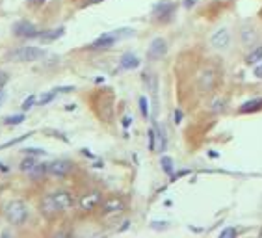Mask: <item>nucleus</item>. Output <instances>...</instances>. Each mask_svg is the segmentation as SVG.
Returning a JSON list of instances; mask_svg holds the SVG:
<instances>
[{
    "label": "nucleus",
    "instance_id": "nucleus-1",
    "mask_svg": "<svg viewBox=\"0 0 262 238\" xmlns=\"http://www.w3.org/2000/svg\"><path fill=\"white\" fill-rule=\"evenodd\" d=\"M75 205V199L69 192L65 190H60V192L48 193L41 199V212L45 216H56L60 212H65L69 210L71 207Z\"/></svg>",
    "mask_w": 262,
    "mask_h": 238
},
{
    "label": "nucleus",
    "instance_id": "nucleus-2",
    "mask_svg": "<svg viewBox=\"0 0 262 238\" xmlns=\"http://www.w3.org/2000/svg\"><path fill=\"white\" fill-rule=\"evenodd\" d=\"M43 56H45V50H43V48L26 45V47H17V48H13L11 52H8V60L9 62L30 63V62L39 60V58H43Z\"/></svg>",
    "mask_w": 262,
    "mask_h": 238
},
{
    "label": "nucleus",
    "instance_id": "nucleus-3",
    "mask_svg": "<svg viewBox=\"0 0 262 238\" xmlns=\"http://www.w3.org/2000/svg\"><path fill=\"white\" fill-rule=\"evenodd\" d=\"M28 214H30V210L23 201H11L6 205V218L11 225H23L28 220Z\"/></svg>",
    "mask_w": 262,
    "mask_h": 238
},
{
    "label": "nucleus",
    "instance_id": "nucleus-4",
    "mask_svg": "<svg viewBox=\"0 0 262 238\" xmlns=\"http://www.w3.org/2000/svg\"><path fill=\"white\" fill-rule=\"evenodd\" d=\"M11 32H13L15 38H26V39L39 38V34H41V30H38V26L28 23V21H17V23L13 24Z\"/></svg>",
    "mask_w": 262,
    "mask_h": 238
},
{
    "label": "nucleus",
    "instance_id": "nucleus-5",
    "mask_svg": "<svg viewBox=\"0 0 262 238\" xmlns=\"http://www.w3.org/2000/svg\"><path fill=\"white\" fill-rule=\"evenodd\" d=\"M100 205H102V193L100 192L86 193V195H82V199L78 201V207H80V210H84V212H91V210H95Z\"/></svg>",
    "mask_w": 262,
    "mask_h": 238
},
{
    "label": "nucleus",
    "instance_id": "nucleus-6",
    "mask_svg": "<svg viewBox=\"0 0 262 238\" xmlns=\"http://www.w3.org/2000/svg\"><path fill=\"white\" fill-rule=\"evenodd\" d=\"M166 52H168V43H166V39L156 38V39H153L151 45H149L147 58H149V60H160L162 56H166Z\"/></svg>",
    "mask_w": 262,
    "mask_h": 238
},
{
    "label": "nucleus",
    "instance_id": "nucleus-7",
    "mask_svg": "<svg viewBox=\"0 0 262 238\" xmlns=\"http://www.w3.org/2000/svg\"><path fill=\"white\" fill-rule=\"evenodd\" d=\"M73 164L69 160H54L48 164V173L54 177H65L71 173Z\"/></svg>",
    "mask_w": 262,
    "mask_h": 238
},
{
    "label": "nucleus",
    "instance_id": "nucleus-8",
    "mask_svg": "<svg viewBox=\"0 0 262 238\" xmlns=\"http://www.w3.org/2000/svg\"><path fill=\"white\" fill-rule=\"evenodd\" d=\"M210 43H212L214 48H225V47H229V43H231V34H229L227 28H219V30H216L212 34Z\"/></svg>",
    "mask_w": 262,
    "mask_h": 238
},
{
    "label": "nucleus",
    "instance_id": "nucleus-9",
    "mask_svg": "<svg viewBox=\"0 0 262 238\" xmlns=\"http://www.w3.org/2000/svg\"><path fill=\"white\" fill-rule=\"evenodd\" d=\"M117 34L116 30L110 32V34H102V36H99V38L93 41L91 45H89V48H95V50H99V48H110V47L114 45L117 41Z\"/></svg>",
    "mask_w": 262,
    "mask_h": 238
},
{
    "label": "nucleus",
    "instance_id": "nucleus-10",
    "mask_svg": "<svg viewBox=\"0 0 262 238\" xmlns=\"http://www.w3.org/2000/svg\"><path fill=\"white\" fill-rule=\"evenodd\" d=\"M121 210H125V201L121 197H110L102 203V214H117Z\"/></svg>",
    "mask_w": 262,
    "mask_h": 238
},
{
    "label": "nucleus",
    "instance_id": "nucleus-11",
    "mask_svg": "<svg viewBox=\"0 0 262 238\" xmlns=\"http://www.w3.org/2000/svg\"><path fill=\"white\" fill-rule=\"evenodd\" d=\"M173 11H175V4H171V2H160V4H156L153 9L154 17H156L158 21H168V19L173 15Z\"/></svg>",
    "mask_w": 262,
    "mask_h": 238
},
{
    "label": "nucleus",
    "instance_id": "nucleus-12",
    "mask_svg": "<svg viewBox=\"0 0 262 238\" xmlns=\"http://www.w3.org/2000/svg\"><path fill=\"white\" fill-rule=\"evenodd\" d=\"M119 65H121V69H138V67H139V58L136 56V54L127 52V54H123V56H121Z\"/></svg>",
    "mask_w": 262,
    "mask_h": 238
},
{
    "label": "nucleus",
    "instance_id": "nucleus-13",
    "mask_svg": "<svg viewBox=\"0 0 262 238\" xmlns=\"http://www.w3.org/2000/svg\"><path fill=\"white\" fill-rule=\"evenodd\" d=\"M65 28L63 26H58V28H52V30H43L39 34V39L43 41V43H50V41H56L58 38H62Z\"/></svg>",
    "mask_w": 262,
    "mask_h": 238
},
{
    "label": "nucleus",
    "instance_id": "nucleus-14",
    "mask_svg": "<svg viewBox=\"0 0 262 238\" xmlns=\"http://www.w3.org/2000/svg\"><path fill=\"white\" fill-rule=\"evenodd\" d=\"M199 82H201V90H205V92H208V90H212V86H214V82H216V77H214V71H203L199 77Z\"/></svg>",
    "mask_w": 262,
    "mask_h": 238
},
{
    "label": "nucleus",
    "instance_id": "nucleus-15",
    "mask_svg": "<svg viewBox=\"0 0 262 238\" xmlns=\"http://www.w3.org/2000/svg\"><path fill=\"white\" fill-rule=\"evenodd\" d=\"M255 41H257V34L249 24H246L242 28V43H244V47H251L255 45Z\"/></svg>",
    "mask_w": 262,
    "mask_h": 238
},
{
    "label": "nucleus",
    "instance_id": "nucleus-16",
    "mask_svg": "<svg viewBox=\"0 0 262 238\" xmlns=\"http://www.w3.org/2000/svg\"><path fill=\"white\" fill-rule=\"evenodd\" d=\"M262 110V99H253V100H247L240 106V112L242 114H249V112H259Z\"/></svg>",
    "mask_w": 262,
    "mask_h": 238
},
{
    "label": "nucleus",
    "instance_id": "nucleus-17",
    "mask_svg": "<svg viewBox=\"0 0 262 238\" xmlns=\"http://www.w3.org/2000/svg\"><path fill=\"white\" fill-rule=\"evenodd\" d=\"M259 62H262V45L253 48L251 52L247 54V58H246L247 65H255V63H259Z\"/></svg>",
    "mask_w": 262,
    "mask_h": 238
},
{
    "label": "nucleus",
    "instance_id": "nucleus-18",
    "mask_svg": "<svg viewBox=\"0 0 262 238\" xmlns=\"http://www.w3.org/2000/svg\"><path fill=\"white\" fill-rule=\"evenodd\" d=\"M38 166V162H36V158H32V156H28V158H24L23 162H21V171H26V173H30L32 169Z\"/></svg>",
    "mask_w": 262,
    "mask_h": 238
},
{
    "label": "nucleus",
    "instance_id": "nucleus-19",
    "mask_svg": "<svg viewBox=\"0 0 262 238\" xmlns=\"http://www.w3.org/2000/svg\"><path fill=\"white\" fill-rule=\"evenodd\" d=\"M56 95H58V92H56V90H52V92L45 93V95H41V97H39V100H38L39 106H45V104H48V102H52Z\"/></svg>",
    "mask_w": 262,
    "mask_h": 238
},
{
    "label": "nucleus",
    "instance_id": "nucleus-20",
    "mask_svg": "<svg viewBox=\"0 0 262 238\" xmlns=\"http://www.w3.org/2000/svg\"><path fill=\"white\" fill-rule=\"evenodd\" d=\"M154 132H156V138H158V151L166 149V138H164V132L158 125H154Z\"/></svg>",
    "mask_w": 262,
    "mask_h": 238
},
{
    "label": "nucleus",
    "instance_id": "nucleus-21",
    "mask_svg": "<svg viewBox=\"0 0 262 238\" xmlns=\"http://www.w3.org/2000/svg\"><path fill=\"white\" fill-rule=\"evenodd\" d=\"M23 121H24V115H23V114L8 115V117L4 119V123H6V125H21Z\"/></svg>",
    "mask_w": 262,
    "mask_h": 238
},
{
    "label": "nucleus",
    "instance_id": "nucleus-22",
    "mask_svg": "<svg viewBox=\"0 0 262 238\" xmlns=\"http://www.w3.org/2000/svg\"><path fill=\"white\" fill-rule=\"evenodd\" d=\"M160 164H162V169L166 171V173H168V175H171V173H173V160H171L170 156H162Z\"/></svg>",
    "mask_w": 262,
    "mask_h": 238
},
{
    "label": "nucleus",
    "instance_id": "nucleus-23",
    "mask_svg": "<svg viewBox=\"0 0 262 238\" xmlns=\"http://www.w3.org/2000/svg\"><path fill=\"white\" fill-rule=\"evenodd\" d=\"M36 102H38V97H36V95L26 97V99H24V102H23V110H24V112H28V110H30V108L34 106Z\"/></svg>",
    "mask_w": 262,
    "mask_h": 238
},
{
    "label": "nucleus",
    "instance_id": "nucleus-24",
    "mask_svg": "<svg viewBox=\"0 0 262 238\" xmlns=\"http://www.w3.org/2000/svg\"><path fill=\"white\" fill-rule=\"evenodd\" d=\"M139 108H141V114H143V117H149V100H147V97H139Z\"/></svg>",
    "mask_w": 262,
    "mask_h": 238
},
{
    "label": "nucleus",
    "instance_id": "nucleus-25",
    "mask_svg": "<svg viewBox=\"0 0 262 238\" xmlns=\"http://www.w3.org/2000/svg\"><path fill=\"white\" fill-rule=\"evenodd\" d=\"M236 235H238V231L234 229V227H227V229H223L219 233V237L221 238H234Z\"/></svg>",
    "mask_w": 262,
    "mask_h": 238
},
{
    "label": "nucleus",
    "instance_id": "nucleus-26",
    "mask_svg": "<svg viewBox=\"0 0 262 238\" xmlns=\"http://www.w3.org/2000/svg\"><path fill=\"white\" fill-rule=\"evenodd\" d=\"M149 151H156V132H154V129L149 131Z\"/></svg>",
    "mask_w": 262,
    "mask_h": 238
},
{
    "label": "nucleus",
    "instance_id": "nucleus-27",
    "mask_svg": "<svg viewBox=\"0 0 262 238\" xmlns=\"http://www.w3.org/2000/svg\"><path fill=\"white\" fill-rule=\"evenodd\" d=\"M28 136H32V134H24V136H19V138L11 140V142H8V143H4V145H0V151H2V149H6V147L15 145V143H19V142H23V140H26V138H28Z\"/></svg>",
    "mask_w": 262,
    "mask_h": 238
},
{
    "label": "nucleus",
    "instance_id": "nucleus-28",
    "mask_svg": "<svg viewBox=\"0 0 262 238\" xmlns=\"http://www.w3.org/2000/svg\"><path fill=\"white\" fill-rule=\"evenodd\" d=\"M26 154H38V156H45V151L43 149H24Z\"/></svg>",
    "mask_w": 262,
    "mask_h": 238
},
{
    "label": "nucleus",
    "instance_id": "nucleus-29",
    "mask_svg": "<svg viewBox=\"0 0 262 238\" xmlns=\"http://www.w3.org/2000/svg\"><path fill=\"white\" fill-rule=\"evenodd\" d=\"M253 75H255V77H257V78H262V63H259V65L255 67Z\"/></svg>",
    "mask_w": 262,
    "mask_h": 238
},
{
    "label": "nucleus",
    "instance_id": "nucleus-30",
    "mask_svg": "<svg viewBox=\"0 0 262 238\" xmlns=\"http://www.w3.org/2000/svg\"><path fill=\"white\" fill-rule=\"evenodd\" d=\"M9 80V77L8 75H6V73H2V71H0V88H2V86L6 84V82H8Z\"/></svg>",
    "mask_w": 262,
    "mask_h": 238
},
{
    "label": "nucleus",
    "instance_id": "nucleus-31",
    "mask_svg": "<svg viewBox=\"0 0 262 238\" xmlns=\"http://www.w3.org/2000/svg\"><path fill=\"white\" fill-rule=\"evenodd\" d=\"M75 88L73 86H65V88H56V92L58 93H67V92H73Z\"/></svg>",
    "mask_w": 262,
    "mask_h": 238
},
{
    "label": "nucleus",
    "instance_id": "nucleus-32",
    "mask_svg": "<svg viewBox=\"0 0 262 238\" xmlns=\"http://www.w3.org/2000/svg\"><path fill=\"white\" fill-rule=\"evenodd\" d=\"M131 123H132V117L131 115H125L123 117V127L127 129V127H131Z\"/></svg>",
    "mask_w": 262,
    "mask_h": 238
},
{
    "label": "nucleus",
    "instance_id": "nucleus-33",
    "mask_svg": "<svg viewBox=\"0 0 262 238\" xmlns=\"http://www.w3.org/2000/svg\"><path fill=\"white\" fill-rule=\"evenodd\" d=\"M6 97H8V95H6V90H4V88H0V106H2V102L6 100Z\"/></svg>",
    "mask_w": 262,
    "mask_h": 238
},
{
    "label": "nucleus",
    "instance_id": "nucleus-34",
    "mask_svg": "<svg viewBox=\"0 0 262 238\" xmlns=\"http://www.w3.org/2000/svg\"><path fill=\"white\" fill-rule=\"evenodd\" d=\"M28 2H30L32 6H43L46 0H28Z\"/></svg>",
    "mask_w": 262,
    "mask_h": 238
},
{
    "label": "nucleus",
    "instance_id": "nucleus-35",
    "mask_svg": "<svg viewBox=\"0 0 262 238\" xmlns=\"http://www.w3.org/2000/svg\"><path fill=\"white\" fill-rule=\"evenodd\" d=\"M180 119H182V112L177 110V112H175V123H180Z\"/></svg>",
    "mask_w": 262,
    "mask_h": 238
},
{
    "label": "nucleus",
    "instance_id": "nucleus-36",
    "mask_svg": "<svg viewBox=\"0 0 262 238\" xmlns=\"http://www.w3.org/2000/svg\"><path fill=\"white\" fill-rule=\"evenodd\" d=\"M193 4H195V0H184V6H186V8H192Z\"/></svg>",
    "mask_w": 262,
    "mask_h": 238
}]
</instances>
